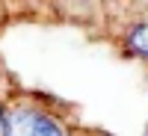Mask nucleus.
<instances>
[{
	"label": "nucleus",
	"mask_w": 148,
	"mask_h": 136,
	"mask_svg": "<svg viewBox=\"0 0 148 136\" xmlns=\"http://www.w3.org/2000/svg\"><path fill=\"white\" fill-rule=\"evenodd\" d=\"M0 136H6V118H3V113H0Z\"/></svg>",
	"instance_id": "nucleus-3"
},
{
	"label": "nucleus",
	"mask_w": 148,
	"mask_h": 136,
	"mask_svg": "<svg viewBox=\"0 0 148 136\" xmlns=\"http://www.w3.org/2000/svg\"><path fill=\"white\" fill-rule=\"evenodd\" d=\"M127 44H130V47H133L136 53L148 56V21H145V24H139V27H133V30H130V39H127Z\"/></svg>",
	"instance_id": "nucleus-2"
},
{
	"label": "nucleus",
	"mask_w": 148,
	"mask_h": 136,
	"mask_svg": "<svg viewBox=\"0 0 148 136\" xmlns=\"http://www.w3.org/2000/svg\"><path fill=\"white\" fill-rule=\"evenodd\" d=\"M6 136H65L51 115L36 109H15L6 118Z\"/></svg>",
	"instance_id": "nucleus-1"
}]
</instances>
